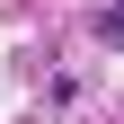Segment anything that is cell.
<instances>
[{
	"label": "cell",
	"mask_w": 124,
	"mask_h": 124,
	"mask_svg": "<svg viewBox=\"0 0 124 124\" xmlns=\"http://www.w3.org/2000/svg\"><path fill=\"white\" fill-rule=\"evenodd\" d=\"M98 36H106V44H124V0H115V9H98Z\"/></svg>",
	"instance_id": "cell-1"
}]
</instances>
